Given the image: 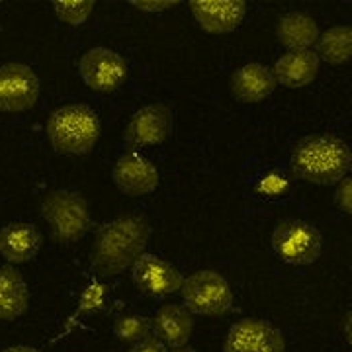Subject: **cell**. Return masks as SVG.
<instances>
[{
	"label": "cell",
	"instance_id": "18",
	"mask_svg": "<svg viewBox=\"0 0 352 352\" xmlns=\"http://www.w3.org/2000/svg\"><path fill=\"white\" fill-rule=\"evenodd\" d=\"M30 305V289L24 276L10 266H0V319L12 321L25 314Z\"/></svg>",
	"mask_w": 352,
	"mask_h": 352
},
{
	"label": "cell",
	"instance_id": "1",
	"mask_svg": "<svg viewBox=\"0 0 352 352\" xmlns=\"http://www.w3.org/2000/svg\"><path fill=\"white\" fill-rule=\"evenodd\" d=\"M151 237V223L143 214L120 215L98 227L90 247V266L96 276L112 278L131 268L145 252Z\"/></svg>",
	"mask_w": 352,
	"mask_h": 352
},
{
	"label": "cell",
	"instance_id": "29",
	"mask_svg": "<svg viewBox=\"0 0 352 352\" xmlns=\"http://www.w3.org/2000/svg\"><path fill=\"white\" fill-rule=\"evenodd\" d=\"M166 352H190L186 349H182V346H178V349H173V351H166Z\"/></svg>",
	"mask_w": 352,
	"mask_h": 352
},
{
	"label": "cell",
	"instance_id": "11",
	"mask_svg": "<svg viewBox=\"0 0 352 352\" xmlns=\"http://www.w3.org/2000/svg\"><path fill=\"white\" fill-rule=\"evenodd\" d=\"M173 131V110L164 104H149L131 116L124 141L131 147L161 145Z\"/></svg>",
	"mask_w": 352,
	"mask_h": 352
},
{
	"label": "cell",
	"instance_id": "3",
	"mask_svg": "<svg viewBox=\"0 0 352 352\" xmlns=\"http://www.w3.org/2000/svg\"><path fill=\"white\" fill-rule=\"evenodd\" d=\"M100 118L87 104L57 108L47 122L51 147L63 155H87L100 139Z\"/></svg>",
	"mask_w": 352,
	"mask_h": 352
},
{
	"label": "cell",
	"instance_id": "2",
	"mask_svg": "<svg viewBox=\"0 0 352 352\" xmlns=\"http://www.w3.org/2000/svg\"><path fill=\"white\" fill-rule=\"evenodd\" d=\"M292 170L305 182L331 186L351 173V147L337 135L314 133L302 138L292 151Z\"/></svg>",
	"mask_w": 352,
	"mask_h": 352
},
{
	"label": "cell",
	"instance_id": "16",
	"mask_svg": "<svg viewBox=\"0 0 352 352\" xmlns=\"http://www.w3.org/2000/svg\"><path fill=\"white\" fill-rule=\"evenodd\" d=\"M41 233L32 223H10L0 229V254L8 263H28L38 256Z\"/></svg>",
	"mask_w": 352,
	"mask_h": 352
},
{
	"label": "cell",
	"instance_id": "23",
	"mask_svg": "<svg viewBox=\"0 0 352 352\" xmlns=\"http://www.w3.org/2000/svg\"><path fill=\"white\" fill-rule=\"evenodd\" d=\"M106 298H108V288L106 284L102 282H90L87 286V289L82 292L80 296V302H78V314H96L100 311L106 303Z\"/></svg>",
	"mask_w": 352,
	"mask_h": 352
},
{
	"label": "cell",
	"instance_id": "20",
	"mask_svg": "<svg viewBox=\"0 0 352 352\" xmlns=\"http://www.w3.org/2000/svg\"><path fill=\"white\" fill-rule=\"evenodd\" d=\"M317 57L329 65H344L352 55V28L335 25L317 38Z\"/></svg>",
	"mask_w": 352,
	"mask_h": 352
},
{
	"label": "cell",
	"instance_id": "14",
	"mask_svg": "<svg viewBox=\"0 0 352 352\" xmlns=\"http://www.w3.org/2000/svg\"><path fill=\"white\" fill-rule=\"evenodd\" d=\"M278 82L272 69L263 63H247L237 69L231 76V92L243 104H258L268 98Z\"/></svg>",
	"mask_w": 352,
	"mask_h": 352
},
{
	"label": "cell",
	"instance_id": "6",
	"mask_svg": "<svg viewBox=\"0 0 352 352\" xmlns=\"http://www.w3.org/2000/svg\"><path fill=\"white\" fill-rule=\"evenodd\" d=\"M272 249L280 261L296 266L314 264L321 256V233L303 219H282L272 231Z\"/></svg>",
	"mask_w": 352,
	"mask_h": 352
},
{
	"label": "cell",
	"instance_id": "28",
	"mask_svg": "<svg viewBox=\"0 0 352 352\" xmlns=\"http://www.w3.org/2000/svg\"><path fill=\"white\" fill-rule=\"evenodd\" d=\"M2 352H39L38 349H32V346H24V344H18V346H10V349H4Z\"/></svg>",
	"mask_w": 352,
	"mask_h": 352
},
{
	"label": "cell",
	"instance_id": "7",
	"mask_svg": "<svg viewBox=\"0 0 352 352\" xmlns=\"http://www.w3.org/2000/svg\"><path fill=\"white\" fill-rule=\"evenodd\" d=\"M80 76L90 90L110 94L124 87L127 80L126 59L108 47H94L88 50L80 59Z\"/></svg>",
	"mask_w": 352,
	"mask_h": 352
},
{
	"label": "cell",
	"instance_id": "13",
	"mask_svg": "<svg viewBox=\"0 0 352 352\" xmlns=\"http://www.w3.org/2000/svg\"><path fill=\"white\" fill-rule=\"evenodd\" d=\"M190 8L201 30L214 36L231 34L243 24L247 14L243 0H192Z\"/></svg>",
	"mask_w": 352,
	"mask_h": 352
},
{
	"label": "cell",
	"instance_id": "10",
	"mask_svg": "<svg viewBox=\"0 0 352 352\" xmlns=\"http://www.w3.org/2000/svg\"><path fill=\"white\" fill-rule=\"evenodd\" d=\"M131 278L139 292L149 298H164L175 294L180 289L184 280L176 266L149 252H143L131 264Z\"/></svg>",
	"mask_w": 352,
	"mask_h": 352
},
{
	"label": "cell",
	"instance_id": "8",
	"mask_svg": "<svg viewBox=\"0 0 352 352\" xmlns=\"http://www.w3.org/2000/svg\"><path fill=\"white\" fill-rule=\"evenodd\" d=\"M39 98V78L24 63L0 65V112H25Z\"/></svg>",
	"mask_w": 352,
	"mask_h": 352
},
{
	"label": "cell",
	"instance_id": "5",
	"mask_svg": "<svg viewBox=\"0 0 352 352\" xmlns=\"http://www.w3.org/2000/svg\"><path fill=\"white\" fill-rule=\"evenodd\" d=\"M182 298L184 307L190 314L217 317L226 315L233 303V292L226 278L214 270H200L182 280Z\"/></svg>",
	"mask_w": 352,
	"mask_h": 352
},
{
	"label": "cell",
	"instance_id": "19",
	"mask_svg": "<svg viewBox=\"0 0 352 352\" xmlns=\"http://www.w3.org/2000/svg\"><path fill=\"white\" fill-rule=\"evenodd\" d=\"M276 36L278 41L289 51L309 50L319 38V30L309 14L288 12L278 22Z\"/></svg>",
	"mask_w": 352,
	"mask_h": 352
},
{
	"label": "cell",
	"instance_id": "21",
	"mask_svg": "<svg viewBox=\"0 0 352 352\" xmlns=\"http://www.w3.org/2000/svg\"><path fill=\"white\" fill-rule=\"evenodd\" d=\"M113 333L122 342H138V340L149 337L151 333V319L138 314L120 315L113 323Z\"/></svg>",
	"mask_w": 352,
	"mask_h": 352
},
{
	"label": "cell",
	"instance_id": "15",
	"mask_svg": "<svg viewBox=\"0 0 352 352\" xmlns=\"http://www.w3.org/2000/svg\"><path fill=\"white\" fill-rule=\"evenodd\" d=\"M192 327H194L192 314L184 305H178V303H166L151 319L155 337L173 349L184 346L188 342Z\"/></svg>",
	"mask_w": 352,
	"mask_h": 352
},
{
	"label": "cell",
	"instance_id": "17",
	"mask_svg": "<svg viewBox=\"0 0 352 352\" xmlns=\"http://www.w3.org/2000/svg\"><path fill=\"white\" fill-rule=\"evenodd\" d=\"M319 71V57L311 50L288 51L274 65L272 75L286 88H302L314 82Z\"/></svg>",
	"mask_w": 352,
	"mask_h": 352
},
{
	"label": "cell",
	"instance_id": "4",
	"mask_svg": "<svg viewBox=\"0 0 352 352\" xmlns=\"http://www.w3.org/2000/svg\"><path fill=\"white\" fill-rule=\"evenodd\" d=\"M41 217L57 245H73L92 229L88 201L78 192L55 190L41 200Z\"/></svg>",
	"mask_w": 352,
	"mask_h": 352
},
{
	"label": "cell",
	"instance_id": "27",
	"mask_svg": "<svg viewBox=\"0 0 352 352\" xmlns=\"http://www.w3.org/2000/svg\"><path fill=\"white\" fill-rule=\"evenodd\" d=\"M131 6H138L139 10H145V12H163L168 10L173 6H178V2L173 0H164V2H147V0H131Z\"/></svg>",
	"mask_w": 352,
	"mask_h": 352
},
{
	"label": "cell",
	"instance_id": "24",
	"mask_svg": "<svg viewBox=\"0 0 352 352\" xmlns=\"http://www.w3.org/2000/svg\"><path fill=\"white\" fill-rule=\"evenodd\" d=\"M288 186L289 184L288 180H286V176L280 175L276 170H272V173H268V175L261 180L258 192L264 194V196H280V194H284V192L288 190Z\"/></svg>",
	"mask_w": 352,
	"mask_h": 352
},
{
	"label": "cell",
	"instance_id": "26",
	"mask_svg": "<svg viewBox=\"0 0 352 352\" xmlns=\"http://www.w3.org/2000/svg\"><path fill=\"white\" fill-rule=\"evenodd\" d=\"M129 352H166V346L157 337H145V339L133 342Z\"/></svg>",
	"mask_w": 352,
	"mask_h": 352
},
{
	"label": "cell",
	"instance_id": "25",
	"mask_svg": "<svg viewBox=\"0 0 352 352\" xmlns=\"http://www.w3.org/2000/svg\"><path fill=\"white\" fill-rule=\"evenodd\" d=\"M335 204L342 214H351L352 210V180L344 176L339 182V188L335 192Z\"/></svg>",
	"mask_w": 352,
	"mask_h": 352
},
{
	"label": "cell",
	"instance_id": "9",
	"mask_svg": "<svg viewBox=\"0 0 352 352\" xmlns=\"http://www.w3.org/2000/svg\"><path fill=\"white\" fill-rule=\"evenodd\" d=\"M284 335L270 321L241 319L227 333L223 352H284Z\"/></svg>",
	"mask_w": 352,
	"mask_h": 352
},
{
	"label": "cell",
	"instance_id": "22",
	"mask_svg": "<svg viewBox=\"0 0 352 352\" xmlns=\"http://www.w3.org/2000/svg\"><path fill=\"white\" fill-rule=\"evenodd\" d=\"M53 10L67 25H82L94 10V0H53Z\"/></svg>",
	"mask_w": 352,
	"mask_h": 352
},
{
	"label": "cell",
	"instance_id": "12",
	"mask_svg": "<svg viewBox=\"0 0 352 352\" xmlns=\"http://www.w3.org/2000/svg\"><path fill=\"white\" fill-rule=\"evenodd\" d=\"M112 178L126 196H145L159 186L157 166L139 153H126L113 164Z\"/></svg>",
	"mask_w": 352,
	"mask_h": 352
}]
</instances>
